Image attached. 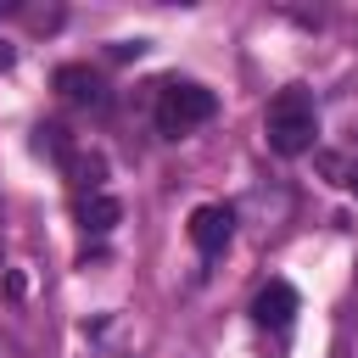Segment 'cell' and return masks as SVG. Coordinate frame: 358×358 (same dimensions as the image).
<instances>
[{"label": "cell", "instance_id": "cell-1", "mask_svg": "<svg viewBox=\"0 0 358 358\" xmlns=\"http://www.w3.org/2000/svg\"><path fill=\"white\" fill-rule=\"evenodd\" d=\"M313 134H319V112H313V95L308 90H280L263 112V140L268 151L280 157H302L313 151Z\"/></svg>", "mask_w": 358, "mask_h": 358}, {"label": "cell", "instance_id": "cell-2", "mask_svg": "<svg viewBox=\"0 0 358 358\" xmlns=\"http://www.w3.org/2000/svg\"><path fill=\"white\" fill-rule=\"evenodd\" d=\"M213 112H218V95H213L207 84H190V78H173V84H162V95H157V129H162L168 140L201 129Z\"/></svg>", "mask_w": 358, "mask_h": 358}, {"label": "cell", "instance_id": "cell-3", "mask_svg": "<svg viewBox=\"0 0 358 358\" xmlns=\"http://www.w3.org/2000/svg\"><path fill=\"white\" fill-rule=\"evenodd\" d=\"M229 235H235V213L229 207H218V201H207V207H196L190 213V241L213 257V252H224L229 246Z\"/></svg>", "mask_w": 358, "mask_h": 358}, {"label": "cell", "instance_id": "cell-4", "mask_svg": "<svg viewBox=\"0 0 358 358\" xmlns=\"http://www.w3.org/2000/svg\"><path fill=\"white\" fill-rule=\"evenodd\" d=\"M252 319H257L263 330H285V324L296 319V291H291L285 280H268V285L257 291V302H252Z\"/></svg>", "mask_w": 358, "mask_h": 358}, {"label": "cell", "instance_id": "cell-5", "mask_svg": "<svg viewBox=\"0 0 358 358\" xmlns=\"http://www.w3.org/2000/svg\"><path fill=\"white\" fill-rule=\"evenodd\" d=\"M56 90H62V101H73V106H101V101H106V95H101V78H95L90 67H78V62L56 67Z\"/></svg>", "mask_w": 358, "mask_h": 358}, {"label": "cell", "instance_id": "cell-6", "mask_svg": "<svg viewBox=\"0 0 358 358\" xmlns=\"http://www.w3.org/2000/svg\"><path fill=\"white\" fill-rule=\"evenodd\" d=\"M62 168H67V179H73L78 190L101 196V179H106V157H95V151H90V157H84V151H73V157H67Z\"/></svg>", "mask_w": 358, "mask_h": 358}, {"label": "cell", "instance_id": "cell-7", "mask_svg": "<svg viewBox=\"0 0 358 358\" xmlns=\"http://www.w3.org/2000/svg\"><path fill=\"white\" fill-rule=\"evenodd\" d=\"M117 218H123V207H117L112 196H84V201H78V224H84L90 235H106Z\"/></svg>", "mask_w": 358, "mask_h": 358}, {"label": "cell", "instance_id": "cell-8", "mask_svg": "<svg viewBox=\"0 0 358 358\" xmlns=\"http://www.w3.org/2000/svg\"><path fill=\"white\" fill-rule=\"evenodd\" d=\"M34 151H39V157H56V162H67V157H73V140H67V129L45 123V129H34Z\"/></svg>", "mask_w": 358, "mask_h": 358}, {"label": "cell", "instance_id": "cell-9", "mask_svg": "<svg viewBox=\"0 0 358 358\" xmlns=\"http://www.w3.org/2000/svg\"><path fill=\"white\" fill-rule=\"evenodd\" d=\"M319 168H324L336 185H347V190L358 196V162H352V157H319Z\"/></svg>", "mask_w": 358, "mask_h": 358}, {"label": "cell", "instance_id": "cell-10", "mask_svg": "<svg viewBox=\"0 0 358 358\" xmlns=\"http://www.w3.org/2000/svg\"><path fill=\"white\" fill-rule=\"evenodd\" d=\"M11 62H17V45H6V39H0V73H6Z\"/></svg>", "mask_w": 358, "mask_h": 358}, {"label": "cell", "instance_id": "cell-11", "mask_svg": "<svg viewBox=\"0 0 358 358\" xmlns=\"http://www.w3.org/2000/svg\"><path fill=\"white\" fill-rule=\"evenodd\" d=\"M0 358H22V352H17V341H11V336H0Z\"/></svg>", "mask_w": 358, "mask_h": 358}]
</instances>
